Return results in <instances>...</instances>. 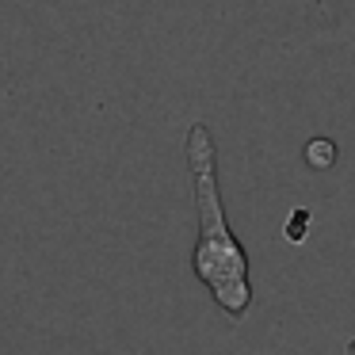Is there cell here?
<instances>
[{
  "mask_svg": "<svg viewBox=\"0 0 355 355\" xmlns=\"http://www.w3.org/2000/svg\"><path fill=\"white\" fill-rule=\"evenodd\" d=\"M187 168H191V191H195V214H199V233H195L191 268L195 279L214 294V302L230 317H245L252 306V283H248V252L230 230L218 187V146L202 123L187 130Z\"/></svg>",
  "mask_w": 355,
  "mask_h": 355,
  "instance_id": "cell-1",
  "label": "cell"
},
{
  "mask_svg": "<svg viewBox=\"0 0 355 355\" xmlns=\"http://www.w3.org/2000/svg\"><path fill=\"white\" fill-rule=\"evenodd\" d=\"M306 161L317 164V168H321V164H332V141L329 138H313L309 149H306Z\"/></svg>",
  "mask_w": 355,
  "mask_h": 355,
  "instance_id": "cell-2",
  "label": "cell"
}]
</instances>
